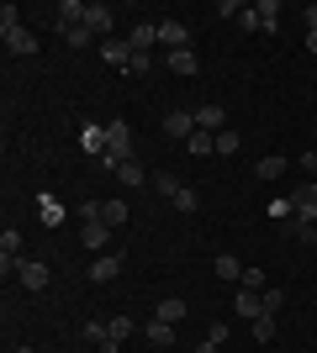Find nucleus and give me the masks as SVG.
Instances as JSON below:
<instances>
[{"label":"nucleus","instance_id":"f03ea898","mask_svg":"<svg viewBox=\"0 0 317 353\" xmlns=\"http://www.w3.org/2000/svg\"><path fill=\"white\" fill-rule=\"evenodd\" d=\"M0 37H6V48H11V53H21V59H32V53H37V37L21 27L16 6H0Z\"/></svg>","mask_w":317,"mask_h":353},{"label":"nucleus","instance_id":"412c9836","mask_svg":"<svg viewBox=\"0 0 317 353\" xmlns=\"http://www.w3.org/2000/svg\"><path fill=\"white\" fill-rule=\"evenodd\" d=\"M117 179H122V185H148V174H143V163H137V159H127V163H122V169H117Z\"/></svg>","mask_w":317,"mask_h":353},{"label":"nucleus","instance_id":"bb28decb","mask_svg":"<svg viewBox=\"0 0 317 353\" xmlns=\"http://www.w3.org/2000/svg\"><path fill=\"white\" fill-rule=\"evenodd\" d=\"M270 216H275V221L296 216V201H291V195H275V201H270Z\"/></svg>","mask_w":317,"mask_h":353},{"label":"nucleus","instance_id":"7ed1b4c3","mask_svg":"<svg viewBox=\"0 0 317 353\" xmlns=\"http://www.w3.org/2000/svg\"><path fill=\"white\" fill-rule=\"evenodd\" d=\"M291 201H296V227H317V185L291 190Z\"/></svg>","mask_w":317,"mask_h":353},{"label":"nucleus","instance_id":"f8f14e48","mask_svg":"<svg viewBox=\"0 0 317 353\" xmlns=\"http://www.w3.org/2000/svg\"><path fill=\"white\" fill-rule=\"evenodd\" d=\"M164 63L180 74V79H196V74H201V59L191 53V48H180V53H164Z\"/></svg>","mask_w":317,"mask_h":353},{"label":"nucleus","instance_id":"473e14b6","mask_svg":"<svg viewBox=\"0 0 317 353\" xmlns=\"http://www.w3.org/2000/svg\"><path fill=\"white\" fill-rule=\"evenodd\" d=\"M254 338L259 343H275V316H259V322H254Z\"/></svg>","mask_w":317,"mask_h":353},{"label":"nucleus","instance_id":"dca6fc26","mask_svg":"<svg viewBox=\"0 0 317 353\" xmlns=\"http://www.w3.org/2000/svg\"><path fill=\"white\" fill-rule=\"evenodd\" d=\"M53 32H59L69 48H90V43H95V32L85 27V21H75V27H53Z\"/></svg>","mask_w":317,"mask_h":353},{"label":"nucleus","instance_id":"39448f33","mask_svg":"<svg viewBox=\"0 0 317 353\" xmlns=\"http://www.w3.org/2000/svg\"><path fill=\"white\" fill-rule=\"evenodd\" d=\"M16 274H21L27 290H48V264L43 259H16Z\"/></svg>","mask_w":317,"mask_h":353},{"label":"nucleus","instance_id":"72a5a7b5","mask_svg":"<svg viewBox=\"0 0 317 353\" xmlns=\"http://www.w3.org/2000/svg\"><path fill=\"white\" fill-rule=\"evenodd\" d=\"M238 27H243V32H265V21H259V11H254V6H249V11L238 16Z\"/></svg>","mask_w":317,"mask_h":353},{"label":"nucleus","instance_id":"c756f323","mask_svg":"<svg viewBox=\"0 0 317 353\" xmlns=\"http://www.w3.org/2000/svg\"><path fill=\"white\" fill-rule=\"evenodd\" d=\"M280 306H286V290H280V285H270V290H265V316H275Z\"/></svg>","mask_w":317,"mask_h":353},{"label":"nucleus","instance_id":"a211bd4d","mask_svg":"<svg viewBox=\"0 0 317 353\" xmlns=\"http://www.w3.org/2000/svg\"><path fill=\"white\" fill-rule=\"evenodd\" d=\"M85 27H90V32H101V37H106V32H111V6H101V0H95L90 11H85Z\"/></svg>","mask_w":317,"mask_h":353},{"label":"nucleus","instance_id":"f704fd0d","mask_svg":"<svg viewBox=\"0 0 317 353\" xmlns=\"http://www.w3.org/2000/svg\"><path fill=\"white\" fill-rule=\"evenodd\" d=\"M95 348H101V353H122V343H117V338H101Z\"/></svg>","mask_w":317,"mask_h":353},{"label":"nucleus","instance_id":"9d476101","mask_svg":"<svg viewBox=\"0 0 317 353\" xmlns=\"http://www.w3.org/2000/svg\"><path fill=\"white\" fill-rule=\"evenodd\" d=\"M101 59L117 63V69H127V63H133V43H127V37H106V43H101Z\"/></svg>","mask_w":317,"mask_h":353},{"label":"nucleus","instance_id":"5701e85b","mask_svg":"<svg viewBox=\"0 0 317 353\" xmlns=\"http://www.w3.org/2000/svg\"><path fill=\"white\" fill-rule=\"evenodd\" d=\"M280 174H286V159H280V153L259 159V179H280Z\"/></svg>","mask_w":317,"mask_h":353},{"label":"nucleus","instance_id":"cd10ccee","mask_svg":"<svg viewBox=\"0 0 317 353\" xmlns=\"http://www.w3.org/2000/svg\"><path fill=\"white\" fill-rule=\"evenodd\" d=\"M175 206H180L185 216H191V211H201V195L191 190V185H180V195H175Z\"/></svg>","mask_w":317,"mask_h":353},{"label":"nucleus","instance_id":"f3484780","mask_svg":"<svg viewBox=\"0 0 317 353\" xmlns=\"http://www.w3.org/2000/svg\"><path fill=\"white\" fill-rule=\"evenodd\" d=\"M143 338H148V348H169V343H175V327H169V322H148V327H143Z\"/></svg>","mask_w":317,"mask_h":353},{"label":"nucleus","instance_id":"58836bf2","mask_svg":"<svg viewBox=\"0 0 317 353\" xmlns=\"http://www.w3.org/2000/svg\"><path fill=\"white\" fill-rule=\"evenodd\" d=\"M312 243H317V227H312Z\"/></svg>","mask_w":317,"mask_h":353},{"label":"nucleus","instance_id":"393cba45","mask_svg":"<svg viewBox=\"0 0 317 353\" xmlns=\"http://www.w3.org/2000/svg\"><path fill=\"white\" fill-rule=\"evenodd\" d=\"M238 148H243V137H238V132H227V127L217 132V153H222V159H233Z\"/></svg>","mask_w":317,"mask_h":353},{"label":"nucleus","instance_id":"c85d7f7f","mask_svg":"<svg viewBox=\"0 0 317 353\" xmlns=\"http://www.w3.org/2000/svg\"><path fill=\"white\" fill-rule=\"evenodd\" d=\"M243 290H259V295H265V290H270V285H265V269H243Z\"/></svg>","mask_w":317,"mask_h":353},{"label":"nucleus","instance_id":"20e7f679","mask_svg":"<svg viewBox=\"0 0 317 353\" xmlns=\"http://www.w3.org/2000/svg\"><path fill=\"white\" fill-rule=\"evenodd\" d=\"M159 48H164V53H180V48H191V32H185V21H159Z\"/></svg>","mask_w":317,"mask_h":353},{"label":"nucleus","instance_id":"aec40b11","mask_svg":"<svg viewBox=\"0 0 317 353\" xmlns=\"http://www.w3.org/2000/svg\"><path fill=\"white\" fill-rule=\"evenodd\" d=\"M101 221L106 227H122L127 221V201H101Z\"/></svg>","mask_w":317,"mask_h":353},{"label":"nucleus","instance_id":"1a4fd4ad","mask_svg":"<svg viewBox=\"0 0 317 353\" xmlns=\"http://www.w3.org/2000/svg\"><path fill=\"white\" fill-rule=\"evenodd\" d=\"M79 148H85L90 159H101L106 153V121H85V127H79Z\"/></svg>","mask_w":317,"mask_h":353},{"label":"nucleus","instance_id":"a878e982","mask_svg":"<svg viewBox=\"0 0 317 353\" xmlns=\"http://www.w3.org/2000/svg\"><path fill=\"white\" fill-rule=\"evenodd\" d=\"M217 274H222V280H243V264L233 253H222V259H217Z\"/></svg>","mask_w":317,"mask_h":353},{"label":"nucleus","instance_id":"a19ab883","mask_svg":"<svg viewBox=\"0 0 317 353\" xmlns=\"http://www.w3.org/2000/svg\"><path fill=\"white\" fill-rule=\"evenodd\" d=\"M21 353H32V348H21Z\"/></svg>","mask_w":317,"mask_h":353},{"label":"nucleus","instance_id":"4c0bfd02","mask_svg":"<svg viewBox=\"0 0 317 353\" xmlns=\"http://www.w3.org/2000/svg\"><path fill=\"white\" fill-rule=\"evenodd\" d=\"M307 27H317V6H307Z\"/></svg>","mask_w":317,"mask_h":353},{"label":"nucleus","instance_id":"f257e3e1","mask_svg":"<svg viewBox=\"0 0 317 353\" xmlns=\"http://www.w3.org/2000/svg\"><path fill=\"white\" fill-rule=\"evenodd\" d=\"M127 159H133V127H127V121H106V153H101L95 163L117 174Z\"/></svg>","mask_w":317,"mask_h":353},{"label":"nucleus","instance_id":"ddd939ff","mask_svg":"<svg viewBox=\"0 0 317 353\" xmlns=\"http://www.w3.org/2000/svg\"><path fill=\"white\" fill-rule=\"evenodd\" d=\"M16 259H21V232H16V227H6V232H0V264L16 269Z\"/></svg>","mask_w":317,"mask_h":353},{"label":"nucleus","instance_id":"b1692460","mask_svg":"<svg viewBox=\"0 0 317 353\" xmlns=\"http://www.w3.org/2000/svg\"><path fill=\"white\" fill-rule=\"evenodd\" d=\"M37 216L59 227V221H64V206H59V201H53V195H43V201H37Z\"/></svg>","mask_w":317,"mask_h":353},{"label":"nucleus","instance_id":"ea45409f","mask_svg":"<svg viewBox=\"0 0 317 353\" xmlns=\"http://www.w3.org/2000/svg\"><path fill=\"white\" fill-rule=\"evenodd\" d=\"M312 185H317V174H312Z\"/></svg>","mask_w":317,"mask_h":353},{"label":"nucleus","instance_id":"7c9ffc66","mask_svg":"<svg viewBox=\"0 0 317 353\" xmlns=\"http://www.w3.org/2000/svg\"><path fill=\"white\" fill-rule=\"evenodd\" d=\"M153 190H159V195H169V201H175V195H180V179H175V174H159V179H153Z\"/></svg>","mask_w":317,"mask_h":353},{"label":"nucleus","instance_id":"2f4dec72","mask_svg":"<svg viewBox=\"0 0 317 353\" xmlns=\"http://www.w3.org/2000/svg\"><path fill=\"white\" fill-rule=\"evenodd\" d=\"M153 69V53H133V63H127V74H137V79H143V74Z\"/></svg>","mask_w":317,"mask_h":353},{"label":"nucleus","instance_id":"e433bc0d","mask_svg":"<svg viewBox=\"0 0 317 353\" xmlns=\"http://www.w3.org/2000/svg\"><path fill=\"white\" fill-rule=\"evenodd\" d=\"M307 48H312V53H317V27H307Z\"/></svg>","mask_w":317,"mask_h":353},{"label":"nucleus","instance_id":"9b49d317","mask_svg":"<svg viewBox=\"0 0 317 353\" xmlns=\"http://www.w3.org/2000/svg\"><path fill=\"white\" fill-rule=\"evenodd\" d=\"M117 274H122V253H101V259L90 264V280L95 285H111Z\"/></svg>","mask_w":317,"mask_h":353},{"label":"nucleus","instance_id":"6ab92c4d","mask_svg":"<svg viewBox=\"0 0 317 353\" xmlns=\"http://www.w3.org/2000/svg\"><path fill=\"white\" fill-rule=\"evenodd\" d=\"M196 127L201 132H222V105H196Z\"/></svg>","mask_w":317,"mask_h":353},{"label":"nucleus","instance_id":"2eb2a0df","mask_svg":"<svg viewBox=\"0 0 317 353\" xmlns=\"http://www.w3.org/2000/svg\"><path fill=\"white\" fill-rule=\"evenodd\" d=\"M106 237H111V227H106V221H85V227H79V243H85V248H106Z\"/></svg>","mask_w":317,"mask_h":353},{"label":"nucleus","instance_id":"0eeeda50","mask_svg":"<svg viewBox=\"0 0 317 353\" xmlns=\"http://www.w3.org/2000/svg\"><path fill=\"white\" fill-rule=\"evenodd\" d=\"M127 43H133V53H153V48H159V21H137V27L127 32Z\"/></svg>","mask_w":317,"mask_h":353},{"label":"nucleus","instance_id":"423d86ee","mask_svg":"<svg viewBox=\"0 0 317 353\" xmlns=\"http://www.w3.org/2000/svg\"><path fill=\"white\" fill-rule=\"evenodd\" d=\"M164 132L175 137V143H191V132H196V111H169V117H164Z\"/></svg>","mask_w":317,"mask_h":353},{"label":"nucleus","instance_id":"c9c22d12","mask_svg":"<svg viewBox=\"0 0 317 353\" xmlns=\"http://www.w3.org/2000/svg\"><path fill=\"white\" fill-rule=\"evenodd\" d=\"M196 353H222V343H211V338H206V343H201Z\"/></svg>","mask_w":317,"mask_h":353},{"label":"nucleus","instance_id":"4be33fe9","mask_svg":"<svg viewBox=\"0 0 317 353\" xmlns=\"http://www.w3.org/2000/svg\"><path fill=\"white\" fill-rule=\"evenodd\" d=\"M254 11H259V21H265V32H275V21H280V0H259Z\"/></svg>","mask_w":317,"mask_h":353},{"label":"nucleus","instance_id":"6e6552de","mask_svg":"<svg viewBox=\"0 0 317 353\" xmlns=\"http://www.w3.org/2000/svg\"><path fill=\"white\" fill-rule=\"evenodd\" d=\"M233 311H238V316H249V322H259V316H265V295H259V290H243V285H238Z\"/></svg>","mask_w":317,"mask_h":353},{"label":"nucleus","instance_id":"4468645a","mask_svg":"<svg viewBox=\"0 0 317 353\" xmlns=\"http://www.w3.org/2000/svg\"><path fill=\"white\" fill-rule=\"evenodd\" d=\"M153 322H169V327H175V322H185V301H180V295L159 301V306H153Z\"/></svg>","mask_w":317,"mask_h":353}]
</instances>
